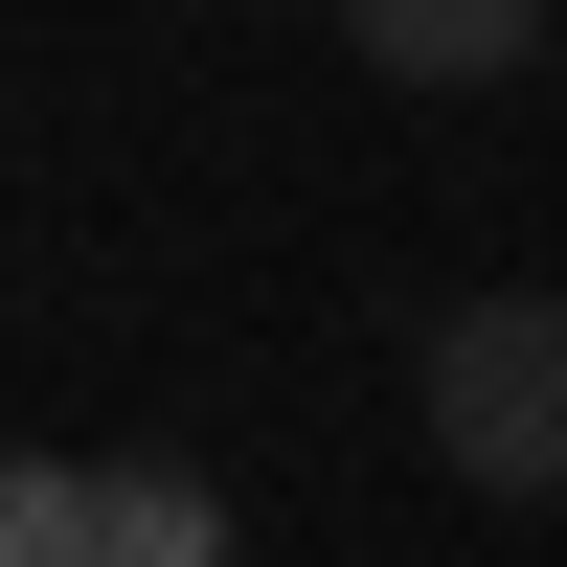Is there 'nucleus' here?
<instances>
[{
	"label": "nucleus",
	"instance_id": "obj_1",
	"mask_svg": "<svg viewBox=\"0 0 567 567\" xmlns=\"http://www.w3.org/2000/svg\"><path fill=\"white\" fill-rule=\"evenodd\" d=\"M409 409H432V454L477 499H567V296H454Z\"/></svg>",
	"mask_w": 567,
	"mask_h": 567
},
{
	"label": "nucleus",
	"instance_id": "obj_2",
	"mask_svg": "<svg viewBox=\"0 0 567 567\" xmlns=\"http://www.w3.org/2000/svg\"><path fill=\"white\" fill-rule=\"evenodd\" d=\"M386 91H499V69H567V0H341Z\"/></svg>",
	"mask_w": 567,
	"mask_h": 567
},
{
	"label": "nucleus",
	"instance_id": "obj_3",
	"mask_svg": "<svg viewBox=\"0 0 567 567\" xmlns=\"http://www.w3.org/2000/svg\"><path fill=\"white\" fill-rule=\"evenodd\" d=\"M91 567H227V499L182 454H91Z\"/></svg>",
	"mask_w": 567,
	"mask_h": 567
},
{
	"label": "nucleus",
	"instance_id": "obj_4",
	"mask_svg": "<svg viewBox=\"0 0 567 567\" xmlns=\"http://www.w3.org/2000/svg\"><path fill=\"white\" fill-rule=\"evenodd\" d=\"M0 567H91V454H0Z\"/></svg>",
	"mask_w": 567,
	"mask_h": 567
},
{
	"label": "nucleus",
	"instance_id": "obj_5",
	"mask_svg": "<svg viewBox=\"0 0 567 567\" xmlns=\"http://www.w3.org/2000/svg\"><path fill=\"white\" fill-rule=\"evenodd\" d=\"M545 91H567V69H545Z\"/></svg>",
	"mask_w": 567,
	"mask_h": 567
}]
</instances>
